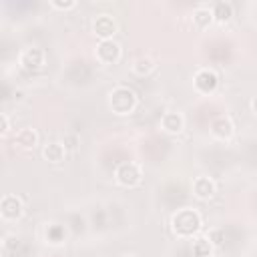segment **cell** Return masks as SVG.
<instances>
[{"label":"cell","mask_w":257,"mask_h":257,"mask_svg":"<svg viewBox=\"0 0 257 257\" xmlns=\"http://www.w3.org/2000/svg\"><path fill=\"white\" fill-rule=\"evenodd\" d=\"M201 225H203V219L199 215V211L191 209V207H183L179 211L173 213L171 217V231L177 235V237H193L195 233L201 231Z\"/></svg>","instance_id":"1"},{"label":"cell","mask_w":257,"mask_h":257,"mask_svg":"<svg viewBox=\"0 0 257 257\" xmlns=\"http://www.w3.org/2000/svg\"><path fill=\"white\" fill-rule=\"evenodd\" d=\"M137 92L124 84H118L114 86L110 92H108V106L114 114H131L135 108H137Z\"/></svg>","instance_id":"2"},{"label":"cell","mask_w":257,"mask_h":257,"mask_svg":"<svg viewBox=\"0 0 257 257\" xmlns=\"http://www.w3.org/2000/svg\"><path fill=\"white\" fill-rule=\"evenodd\" d=\"M114 181L120 187H137V185H141V181H143V169H141V165L139 163H133V161L118 163L116 169H114Z\"/></svg>","instance_id":"3"},{"label":"cell","mask_w":257,"mask_h":257,"mask_svg":"<svg viewBox=\"0 0 257 257\" xmlns=\"http://www.w3.org/2000/svg\"><path fill=\"white\" fill-rule=\"evenodd\" d=\"M94 56L100 64H116L120 60V44L116 40H98L94 48Z\"/></svg>","instance_id":"4"},{"label":"cell","mask_w":257,"mask_h":257,"mask_svg":"<svg viewBox=\"0 0 257 257\" xmlns=\"http://www.w3.org/2000/svg\"><path fill=\"white\" fill-rule=\"evenodd\" d=\"M193 84H195V88H197L201 94H211V92H215L217 86H219V76H217V72L211 70V68H199V70L195 72V76H193Z\"/></svg>","instance_id":"5"},{"label":"cell","mask_w":257,"mask_h":257,"mask_svg":"<svg viewBox=\"0 0 257 257\" xmlns=\"http://www.w3.org/2000/svg\"><path fill=\"white\" fill-rule=\"evenodd\" d=\"M18 62H20L22 68H26V70H40V68L44 66V62H46V54H44V50L38 48V46H26V48L20 52Z\"/></svg>","instance_id":"6"},{"label":"cell","mask_w":257,"mask_h":257,"mask_svg":"<svg viewBox=\"0 0 257 257\" xmlns=\"http://www.w3.org/2000/svg\"><path fill=\"white\" fill-rule=\"evenodd\" d=\"M92 32L100 40H110L114 36V32H116V20L106 12L96 14L94 20H92Z\"/></svg>","instance_id":"7"},{"label":"cell","mask_w":257,"mask_h":257,"mask_svg":"<svg viewBox=\"0 0 257 257\" xmlns=\"http://www.w3.org/2000/svg\"><path fill=\"white\" fill-rule=\"evenodd\" d=\"M209 133H211L217 141H229V139L233 137V133H235V124H233V120H231L229 116L221 114V116H215V118L211 120Z\"/></svg>","instance_id":"8"},{"label":"cell","mask_w":257,"mask_h":257,"mask_svg":"<svg viewBox=\"0 0 257 257\" xmlns=\"http://www.w3.org/2000/svg\"><path fill=\"white\" fill-rule=\"evenodd\" d=\"M22 211H24L22 201H20L16 195L6 193V195L2 197V201H0V215H2V219L14 221V219H18V217L22 215Z\"/></svg>","instance_id":"9"},{"label":"cell","mask_w":257,"mask_h":257,"mask_svg":"<svg viewBox=\"0 0 257 257\" xmlns=\"http://www.w3.org/2000/svg\"><path fill=\"white\" fill-rule=\"evenodd\" d=\"M215 193H217V185H215V181H213L211 177L201 175V177H195V179H193V195H195L197 199L207 201V199H211Z\"/></svg>","instance_id":"10"},{"label":"cell","mask_w":257,"mask_h":257,"mask_svg":"<svg viewBox=\"0 0 257 257\" xmlns=\"http://www.w3.org/2000/svg\"><path fill=\"white\" fill-rule=\"evenodd\" d=\"M161 128L169 135H179L183 128H185V118L181 112H175V110H169L161 116Z\"/></svg>","instance_id":"11"},{"label":"cell","mask_w":257,"mask_h":257,"mask_svg":"<svg viewBox=\"0 0 257 257\" xmlns=\"http://www.w3.org/2000/svg\"><path fill=\"white\" fill-rule=\"evenodd\" d=\"M42 157H44L48 163L58 165V163H62L64 157H66V145H64V143H58V141H50V143H46V145L42 147Z\"/></svg>","instance_id":"12"},{"label":"cell","mask_w":257,"mask_h":257,"mask_svg":"<svg viewBox=\"0 0 257 257\" xmlns=\"http://www.w3.org/2000/svg\"><path fill=\"white\" fill-rule=\"evenodd\" d=\"M14 145L18 149H24V151H30L38 145V133L34 128H20L16 135H14Z\"/></svg>","instance_id":"13"},{"label":"cell","mask_w":257,"mask_h":257,"mask_svg":"<svg viewBox=\"0 0 257 257\" xmlns=\"http://www.w3.org/2000/svg\"><path fill=\"white\" fill-rule=\"evenodd\" d=\"M213 20H215V18H213V10H211L209 6H197V8L191 12V22H193V26L199 28V30L209 28Z\"/></svg>","instance_id":"14"},{"label":"cell","mask_w":257,"mask_h":257,"mask_svg":"<svg viewBox=\"0 0 257 257\" xmlns=\"http://www.w3.org/2000/svg\"><path fill=\"white\" fill-rule=\"evenodd\" d=\"M155 60L151 58V56H139V58H135L133 60V64H131V70L137 74V76H147V74H151L153 70H155Z\"/></svg>","instance_id":"15"},{"label":"cell","mask_w":257,"mask_h":257,"mask_svg":"<svg viewBox=\"0 0 257 257\" xmlns=\"http://www.w3.org/2000/svg\"><path fill=\"white\" fill-rule=\"evenodd\" d=\"M211 10H213V18H215V22H229L231 20V16H233V6L229 4V2H215L213 6H211Z\"/></svg>","instance_id":"16"},{"label":"cell","mask_w":257,"mask_h":257,"mask_svg":"<svg viewBox=\"0 0 257 257\" xmlns=\"http://www.w3.org/2000/svg\"><path fill=\"white\" fill-rule=\"evenodd\" d=\"M193 255L195 257H211L213 253V243L209 241V237H197L193 241Z\"/></svg>","instance_id":"17"},{"label":"cell","mask_w":257,"mask_h":257,"mask_svg":"<svg viewBox=\"0 0 257 257\" xmlns=\"http://www.w3.org/2000/svg\"><path fill=\"white\" fill-rule=\"evenodd\" d=\"M207 237H209V241L213 243V247H219V245L225 241V233H223L221 229H211Z\"/></svg>","instance_id":"18"},{"label":"cell","mask_w":257,"mask_h":257,"mask_svg":"<svg viewBox=\"0 0 257 257\" xmlns=\"http://www.w3.org/2000/svg\"><path fill=\"white\" fill-rule=\"evenodd\" d=\"M48 239L50 241H54V243H58V241H62V237H64V231H62V227H58V225H52L50 229H48Z\"/></svg>","instance_id":"19"},{"label":"cell","mask_w":257,"mask_h":257,"mask_svg":"<svg viewBox=\"0 0 257 257\" xmlns=\"http://www.w3.org/2000/svg\"><path fill=\"white\" fill-rule=\"evenodd\" d=\"M52 4V8H56V10H70V8H74L76 6V2L74 0H52L50 2Z\"/></svg>","instance_id":"20"},{"label":"cell","mask_w":257,"mask_h":257,"mask_svg":"<svg viewBox=\"0 0 257 257\" xmlns=\"http://www.w3.org/2000/svg\"><path fill=\"white\" fill-rule=\"evenodd\" d=\"M8 131H10V120H8V114L2 112V114H0V133L6 135Z\"/></svg>","instance_id":"21"},{"label":"cell","mask_w":257,"mask_h":257,"mask_svg":"<svg viewBox=\"0 0 257 257\" xmlns=\"http://www.w3.org/2000/svg\"><path fill=\"white\" fill-rule=\"evenodd\" d=\"M251 110H253V112L257 114V94H255V96L251 98Z\"/></svg>","instance_id":"22"}]
</instances>
